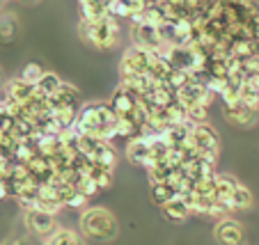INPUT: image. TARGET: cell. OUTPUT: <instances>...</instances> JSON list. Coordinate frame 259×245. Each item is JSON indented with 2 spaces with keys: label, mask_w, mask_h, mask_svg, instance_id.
Segmentation results:
<instances>
[{
  "label": "cell",
  "mask_w": 259,
  "mask_h": 245,
  "mask_svg": "<svg viewBox=\"0 0 259 245\" xmlns=\"http://www.w3.org/2000/svg\"><path fill=\"white\" fill-rule=\"evenodd\" d=\"M80 231H83L88 238L92 240H113L119 231V225H117V218L108 209H101V206H92L88 211L80 216Z\"/></svg>",
  "instance_id": "obj_1"
},
{
  "label": "cell",
  "mask_w": 259,
  "mask_h": 245,
  "mask_svg": "<svg viewBox=\"0 0 259 245\" xmlns=\"http://www.w3.org/2000/svg\"><path fill=\"white\" fill-rule=\"evenodd\" d=\"M80 37L99 51L113 48L119 39V23L113 16H103L99 21H80Z\"/></svg>",
  "instance_id": "obj_2"
},
{
  "label": "cell",
  "mask_w": 259,
  "mask_h": 245,
  "mask_svg": "<svg viewBox=\"0 0 259 245\" xmlns=\"http://www.w3.org/2000/svg\"><path fill=\"white\" fill-rule=\"evenodd\" d=\"M161 53H149L142 48H128L122 58V78H133V76L152 74V67Z\"/></svg>",
  "instance_id": "obj_3"
},
{
  "label": "cell",
  "mask_w": 259,
  "mask_h": 245,
  "mask_svg": "<svg viewBox=\"0 0 259 245\" xmlns=\"http://www.w3.org/2000/svg\"><path fill=\"white\" fill-rule=\"evenodd\" d=\"M133 46L142 51H149V53H161L165 48L161 37H158L156 25L147 23V21L140 25H133Z\"/></svg>",
  "instance_id": "obj_4"
},
{
  "label": "cell",
  "mask_w": 259,
  "mask_h": 245,
  "mask_svg": "<svg viewBox=\"0 0 259 245\" xmlns=\"http://www.w3.org/2000/svg\"><path fill=\"white\" fill-rule=\"evenodd\" d=\"M25 225L32 234L41 236V238H49L53 236L55 231L60 229L58 227V220H55L53 213H46V211H39V209H32V211H25Z\"/></svg>",
  "instance_id": "obj_5"
},
{
  "label": "cell",
  "mask_w": 259,
  "mask_h": 245,
  "mask_svg": "<svg viewBox=\"0 0 259 245\" xmlns=\"http://www.w3.org/2000/svg\"><path fill=\"white\" fill-rule=\"evenodd\" d=\"M193 144H195L197 154H204V152H215L218 154L220 149V140H218V133L213 131V126L209 124H195L193 126Z\"/></svg>",
  "instance_id": "obj_6"
},
{
  "label": "cell",
  "mask_w": 259,
  "mask_h": 245,
  "mask_svg": "<svg viewBox=\"0 0 259 245\" xmlns=\"http://www.w3.org/2000/svg\"><path fill=\"white\" fill-rule=\"evenodd\" d=\"M213 234L223 245H243V240H245L243 227L236 220H232V218H223V220L215 225Z\"/></svg>",
  "instance_id": "obj_7"
},
{
  "label": "cell",
  "mask_w": 259,
  "mask_h": 245,
  "mask_svg": "<svg viewBox=\"0 0 259 245\" xmlns=\"http://www.w3.org/2000/svg\"><path fill=\"white\" fill-rule=\"evenodd\" d=\"M108 103H110V108L115 110V115H117V117H131V113L138 108L140 99H138L133 92H128L126 87H122V85H119V87L115 89L113 99H110Z\"/></svg>",
  "instance_id": "obj_8"
},
{
  "label": "cell",
  "mask_w": 259,
  "mask_h": 245,
  "mask_svg": "<svg viewBox=\"0 0 259 245\" xmlns=\"http://www.w3.org/2000/svg\"><path fill=\"white\" fill-rule=\"evenodd\" d=\"M225 117L232 126H241V128H250L257 124V108H250V106H239L234 110H225Z\"/></svg>",
  "instance_id": "obj_9"
},
{
  "label": "cell",
  "mask_w": 259,
  "mask_h": 245,
  "mask_svg": "<svg viewBox=\"0 0 259 245\" xmlns=\"http://www.w3.org/2000/svg\"><path fill=\"white\" fill-rule=\"evenodd\" d=\"M236 186H239V181H236L234 177H230V174H215L213 200L220 202V204H227V206H230V200H232V195H234ZM230 209H232V206H230Z\"/></svg>",
  "instance_id": "obj_10"
},
{
  "label": "cell",
  "mask_w": 259,
  "mask_h": 245,
  "mask_svg": "<svg viewBox=\"0 0 259 245\" xmlns=\"http://www.w3.org/2000/svg\"><path fill=\"white\" fill-rule=\"evenodd\" d=\"M34 92H37V87H34V85H28L21 78H14L10 85H7V99H12V101H16V103H23V106L32 101Z\"/></svg>",
  "instance_id": "obj_11"
},
{
  "label": "cell",
  "mask_w": 259,
  "mask_h": 245,
  "mask_svg": "<svg viewBox=\"0 0 259 245\" xmlns=\"http://www.w3.org/2000/svg\"><path fill=\"white\" fill-rule=\"evenodd\" d=\"M161 209H163V213H165L167 220H172V222H181V220H186V218L193 213L191 204H188V202L184 200V197H179V195H177L172 202H167L165 206H161Z\"/></svg>",
  "instance_id": "obj_12"
},
{
  "label": "cell",
  "mask_w": 259,
  "mask_h": 245,
  "mask_svg": "<svg viewBox=\"0 0 259 245\" xmlns=\"http://www.w3.org/2000/svg\"><path fill=\"white\" fill-rule=\"evenodd\" d=\"M126 156L131 163L136 165H145L147 158H149V142H147L145 137H133L126 142Z\"/></svg>",
  "instance_id": "obj_13"
},
{
  "label": "cell",
  "mask_w": 259,
  "mask_h": 245,
  "mask_svg": "<svg viewBox=\"0 0 259 245\" xmlns=\"http://www.w3.org/2000/svg\"><path fill=\"white\" fill-rule=\"evenodd\" d=\"M44 245H85L80 234H76L73 229H58L53 236L44 238Z\"/></svg>",
  "instance_id": "obj_14"
},
{
  "label": "cell",
  "mask_w": 259,
  "mask_h": 245,
  "mask_svg": "<svg viewBox=\"0 0 259 245\" xmlns=\"http://www.w3.org/2000/svg\"><path fill=\"white\" fill-rule=\"evenodd\" d=\"M230 206H232V211H245V209H250V206H252V192L239 183L230 200Z\"/></svg>",
  "instance_id": "obj_15"
},
{
  "label": "cell",
  "mask_w": 259,
  "mask_h": 245,
  "mask_svg": "<svg viewBox=\"0 0 259 245\" xmlns=\"http://www.w3.org/2000/svg\"><path fill=\"white\" fill-rule=\"evenodd\" d=\"M62 80L58 78L55 74H51V71H46L44 78L39 80V85H37V89H39L41 94H46V96H55V94L60 92V87H62Z\"/></svg>",
  "instance_id": "obj_16"
},
{
  "label": "cell",
  "mask_w": 259,
  "mask_h": 245,
  "mask_svg": "<svg viewBox=\"0 0 259 245\" xmlns=\"http://www.w3.org/2000/svg\"><path fill=\"white\" fill-rule=\"evenodd\" d=\"M88 177L94 179V181H97V186L101 188V190H106V188L110 186V181H113V170H106V167H101V165H97V163H94V165L90 167Z\"/></svg>",
  "instance_id": "obj_17"
},
{
  "label": "cell",
  "mask_w": 259,
  "mask_h": 245,
  "mask_svg": "<svg viewBox=\"0 0 259 245\" xmlns=\"http://www.w3.org/2000/svg\"><path fill=\"white\" fill-rule=\"evenodd\" d=\"M152 197L156 204L165 206L167 202H172L177 197V190L172 186H167V183H156V186H152Z\"/></svg>",
  "instance_id": "obj_18"
},
{
  "label": "cell",
  "mask_w": 259,
  "mask_h": 245,
  "mask_svg": "<svg viewBox=\"0 0 259 245\" xmlns=\"http://www.w3.org/2000/svg\"><path fill=\"white\" fill-rule=\"evenodd\" d=\"M44 74H46V71L39 67V64L30 62L28 67H25L23 71H21V80H25L28 85H34V87H37V85H39V80L44 78Z\"/></svg>",
  "instance_id": "obj_19"
},
{
  "label": "cell",
  "mask_w": 259,
  "mask_h": 245,
  "mask_svg": "<svg viewBox=\"0 0 259 245\" xmlns=\"http://www.w3.org/2000/svg\"><path fill=\"white\" fill-rule=\"evenodd\" d=\"M172 167L167 165V163H161V165H156L154 170H149V181H152V186H156V183H167L172 177Z\"/></svg>",
  "instance_id": "obj_20"
},
{
  "label": "cell",
  "mask_w": 259,
  "mask_h": 245,
  "mask_svg": "<svg viewBox=\"0 0 259 245\" xmlns=\"http://www.w3.org/2000/svg\"><path fill=\"white\" fill-rule=\"evenodd\" d=\"M206 115H209V106H202V103L191 106V108H188V122L191 124H204Z\"/></svg>",
  "instance_id": "obj_21"
},
{
  "label": "cell",
  "mask_w": 259,
  "mask_h": 245,
  "mask_svg": "<svg viewBox=\"0 0 259 245\" xmlns=\"http://www.w3.org/2000/svg\"><path fill=\"white\" fill-rule=\"evenodd\" d=\"M14 34H16V23L12 16H5V19H0V39H14Z\"/></svg>",
  "instance_id": "obj_22"
},
{
  "label": "cell",
  "mask_w": 259,
  "mask_h": 245,
  "mask_svg": "<svg viewBox=\"0 0 259 245\" xmlns=\"http://www.w3.org/2000/svg\"><path fill=\"white\" fill-rule=\"evenodd\" d=\"M76 190H80V192H83V195H85V197H88V200H90V197H94V195H97L99 190H101V188L97 186V181H94V179L85 177L83 181H80V186L76 188Z\"/></svg>",
  "instance_id": "obj_23"
},
{
  "label": "cell",
  "mask_w": 259,
  "mask_h": 245,
  "mask_svg": "<svg viewBox=\"0 0 259 245\" xmlns=\"http://www.w3.org/2000/svg\"><path fill=\"white\" fill-rule=\"evenodd\" d=\"M85 204H88V197L80 190H73L71 195L67 197V202H64V206H69V209H83Z\"/></svg>",
  "instance_id": "obj_24"
},
{
  "label": "cell",
  "mask_w": 259,
  "mask_h": 245,
  "mask_svg": "<svg viewBox=\"0 0 259 245\" xmlns=\"http://www.w3.org/2000/svg\"><path fill=\"white\" fill-rule=\"evenodd\" d=\"M248 25L252 28V37L259 41V19H257V21H252V23H248Z\"/></svg>",
  "instance_id": "obj_25"
},
{
  "label": "cell",
  "mask_w": 259,
  "mask_h": 245,
  "mask_svg": "<svg viewBox=\"0 0 259 245\" xmlns=\"http://www.w3.org/2000/svg\"><path fill=\"white\" fill-rule=\"evenodd\" d=\"M10 195V192H7V186L3 181H0V200H5V197Z\"/></svg>",
  "instance_id": "obj_26"
},
{
  "label": "cell",
  "mask_w": 259,
  "mask_h": 245,
  "mask_svg": "<svg viewBox=\"0 0 259 245\" xmlns=\"http://www.w3.org/2000/svg\"><path fill=\"white\" fill-rule=\"evenodd\" d=\"M254 10H257V19H259V3H257V5H254Z\"/></svg>",
  "instance_id": "obj_27"
},
{
  "label": "cell",
  "mask_w": 259,
  "mask_h": 245,
  "mask_svg": "<svg viewBox=\"0 0 259 245\" xmlns=\"http://www.w3.org/2000/svg\"><path fill=\"white\" fill-rule=\"evenodd\" d=\"M0 87H3V71H0Z\"/></svg>",
  "instance_id": "obj_28"
},
{
  "label": "cell",
  "mask_w": 259,
  "mask_h": 245,
  "mask_svg": "<svg viewBox=\"0 0 259 245\" xmlns=\"http://www.w3.org/2000/svg\"><path fill=\"white\" fill-rule=\"evenodd\" d=\"M3 3H5V0H0V5H3Z\"/></svg>",
  "instance_id": "obj_29"
},
{
  "label": "cell",
  "mask_w": 259,
  "mask_h": 245,
  "mask_svg": "<svg viewBox=\"0 0 259 245\" xmlns=\"http://www.w3.org/2000/svg\"><path fill=\"white\" fill-rule=\"evenodd\" d=\"M80 3H88V0H80Z\"/></svg>",
  "instance_id": "obj_30"
},
{
  "label": "cell",
  "mask_w": 259,
  "mask_h": 245,
  "mask_svg": "<svg viewBox=\"0 0 259 245\" xmlns=\"http://www.w3.org/2000/svg\"><path fill=\"white\" fill-rule=\"evenodd\" d=\"M25 3H30V0H25Z\"/></svg>",
  "instance_id": "obj_31"
}]
</instances>
